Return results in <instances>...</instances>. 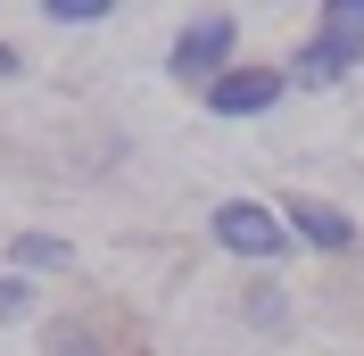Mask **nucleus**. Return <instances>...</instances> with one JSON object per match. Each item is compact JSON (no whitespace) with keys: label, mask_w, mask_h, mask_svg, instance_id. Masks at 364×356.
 <instances>
[{"label":"nucleus","mask_w":364,"mask_h":356,"mask_svg":"<svg viewBox=\"0 0 364 356\" xmlns=\"http://www.w3.org/2000/svg\"><path fill=\"white\" fill-rule=\"evenodd\" d=\"M215 241L232 257H249V266H282L290 257V224L273 216V207H257V199H224L215 207Z\"/></svg>","instance_id":"obj_1"},{"label":"nucleus","mask_w":364,"mask_h":356,"mask_svg":"<svg viewBox=\"0 0 364 356\" xmlns=\"http://www.w3.org/2000/svg\"><path fill=\"white\" fill-rule=\"evenodd\" d=\"M282 91H290V75H273V67H224L207 83V108L215 116H265Z\"/></svg>","instance_id":"obj_2"},{"label":"nucleus","mask_w":364,"mask_h":356,"mask_svg":"<svg viewBox=\"0 0 364 356\" xmlns=\"http://www.w3.org/2000/svg\"><path fill=\"white\" fill-rule=\"evenodd\" d=\"M232 58V17H199V25H182V42H174V75H191V83H215Z\"/></svg>","instance_id":"obj_3"},{"label":"nucleus","mask_w":364,"mask_h":356,"mask_svg":"<svg viewBox=\"0 0 364 356\" xmlns=\"http://www.w3.org/2000/svg\"><path fill=\"white\" fill-rule=\"evenodd\" d=\"M356 58H364V33H340V25H323L315 42L298 50V83H340Z\"/></svg>","instance_id":"obj_4"},{"label":"nucleus","mask_w":364,"mask_h":356,"mask_svg":"<svg viewBox=\"0 0 364 356\" xmlns=\"http://www.w3.org/2000/svg\"><path fill=\"white\" fill-rule=\"evenodd\" d=\"M290 232L315 241V248H348V216H331V207H315V199H290Z\"/></svg>","instance_id":"obj_5"},{"label":"nucleus","mask_w":364,"mask_h":356,"mask_svg":"<svg viewBox=\"0 0 364 356\" xmlns=\"http://www.w3.org/2000/svg\"><path fill=\"white\" fill-rule=\"evenodd\" d=\"M9 266H17V273H58V266H67V241H50V232H17V241H9Z\"/></svg>","instance_id":"obj_6"},{"label":"nucleus","mask_w":364,"mask_h":356,"mask_svg":"<svg viewBox=\"0 0 364 356\" xmlns=\"http://www.w3.org/2000/svg\"><path fill=\"white\" fill-rule=\"evenodd\" d=\"M50 356H108V348H100V332H83V323H58V332H50Z\"/></svg>","instance_id":"obj_7"},{"label":"nucleus","mask_w":364,"mask_h":356,"mask_svg":"<svg viewBox=\"0 0 364 356\" xmlns=\"http://www.w3.org/2000/svg\"><path fill=\"white\" fill-rule=\"evenodd\" d=\"M323 25H340V33H364V0H331V9H323Z\"/></svg>","instance_id":"obj_8"},{"label":"nucleus","mask_w":364,"mask_h":356,"mask_svg":"<svg viewBox=\"0 0 364 356\" xmlns=\"http://www.w3.org/2000/svg\"><path fill=\"white\" fill-rule=\"evenodd\" d=\"M50 17H58V25H91V17H100V0H50Z\"/></svg>","instance_id":"obj_9"},{"label":"nucleus","mask_w":364,"mask_h":356,"mask_svg":"<svg viewBox=\"0 0 364 356\" xmlns=\"http://www.w3.org/2000/svg\"><path fill=\"white\" fill-rule=\"evenodd\" d=\"M25 298H33L25 282H0V315H25Z\"/></svg>","instance_id":"obj_10"},{"label":"nucleus","mask_w":364,"mask_h":356,"mask_svg":"<svg viewBox=\"0 0 364 356\" xmlns=\"http://www.w3.org/2000/svg\"><path fill=\"white\" fill-rule=\"evenodd\" d=\"M9 67H17V50H9V42H0V75H9Z\"/></svg>","instance_id":"obj_11"}]
</instances>
